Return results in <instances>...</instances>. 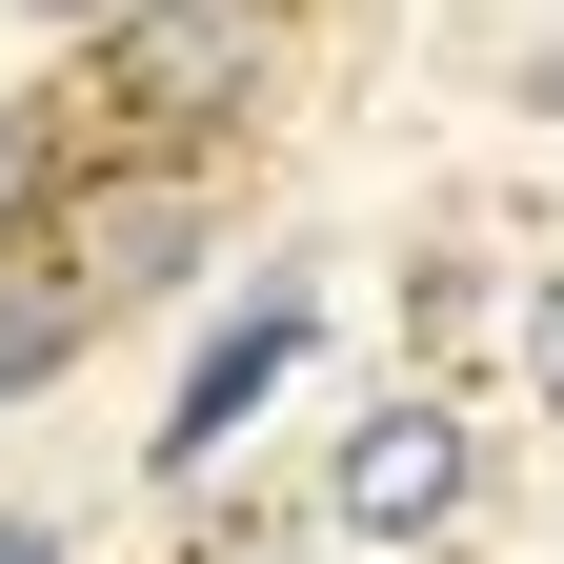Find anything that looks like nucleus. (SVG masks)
Instances as JSON below:
<instances>
[{
  "mask_svg": "<svg viewBox=\"0 0 564 564\" xmlns=\"http://www.w3.org/2000/svg\"><path fill=\"white\" fill-rule=\"evenodd\" d=\"M282 82V0H82V101L121 162H202V141H242Z\"/></svg>",
  "mask_w": 564,
  "mask_h": 564,
  "instance_id": "f257e3e1",
  "label": "nucleus"
},
{
  "mask_svg": "<svg viewBox=\"0 0 564 564\" xmlns=\"http://www.w3.org/2000/svg\"><path fill=\"white\" fill-rule=\"evenodd\" d=\"M303 343H323L303 282H242V303L182 343V383H162V423H141V464H162V484H223V464H242V423L303 383Z\"/></svg>",
  "mask_w": 564,
  "mask_h": 564,
  "instance_id": "f03ea898",
  "label": "nucleus"
},
{
  "mask_svg": "<svg viewBox=\"0 0 564 564\" xmlns=\"http://www.w3.org/2000/svg\"><path fill=\"white\" fill-rule=\"evenodd\" d=\"M464 484H484V423H464L444 383H383L364 423H343V464H323V524H343V544H444Z\"/></svg>",
  "mask_w": 564,
  "mask_h": 564,
  "instance_id": "7ed1b4c3",
  "label": "nucleus"
},
{
  "mask_svg": "<svg viewBox=\"0 0 564 564\" xmlns=\"http://www.w3.org/2000/svg\"><path fill=\"white\" fill-rule=\"evenodd\" d=\"M61 242H82V282H101V323L121 303H162V282L202 262V162H82V202H61Z\"/></svg>",
  "mask_w": 564,
  "mask_h": 564,
  "instance_id": "20e7f679",
  "label": "nucleus"
},
{
  "mask_svg": "<svg viewBox=\"0 0 564 564\" xmlns=\"http://www.w3.org/2000/svg\"><path fill=\"white\" fill-rule=\"evenodd\" d=\"M82 343H101V282H82V242H0V403H41L61 364H82Z\"/></svg>",
  "mask_w": 564,
  "mask_h": 564,
  "instance_id": "39448f33",
  "label": "nucleus"
},
{
  "mask_svg": "<svg viewBox=\"0 0 564 564\" xmlns=\"http://www.w3.org/2000/svg\"><path fill=\"white\" fill-rule=\"evenodd\" d=\"M82 162H101L82 101H0V242H41L61 202H82Z\"/></svg>",
  "mask_w": 564,
  "mask_h": 564,
  "instance_id": "423d86ee",
  "label": "nucleus"
},
{
  "mask_svg": "<svg viewBox=\"0 0 564 564\" xmlns=\"http://www.w3.org/2000/svg\"><path fill=\"white\" fill-rule=\"evenodd\" d=\"M524 383L564 403V262H544V303H524Z\"/></svg>",
  "mask_w": 564,
  "mask_h": 564,
  "instance_id": "0eeeda50",
  "label": "nucleus"
},
{
  "mask_svg": "<svg viewBox=\"0 0 564 564\" xmlns=\"http://www.w3.org/2000/svg\"><path fill=\"white\" fill-rule=\"evenodd\" d=\"M0 564H61V524H41V505H0Z\"/></svg>",
  "mask_w": 564,
  "mask_h": 564,
  "instance_id": "6e6552de",
  "label": "nucleus"
},
{
  "mask_svg": "<svg viewBox=\"0 0 564 564\" xmlns=\"http://www.w3.org/2000/svg\"><path fill=\"white\" fill-rule=\"evenodd\" d=\"M524 101H564V21H544V61H524Z\"/></svg>",
  "mask_w": 564,
  "mask_h": 564,
  "instance_id": "1a4fd4ad",
  "label": "nucleus"
}]
</instances>
